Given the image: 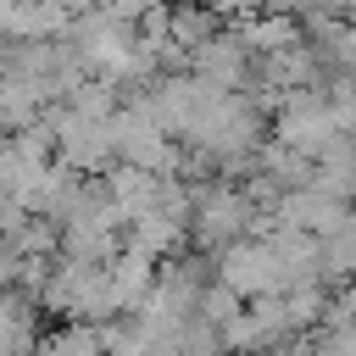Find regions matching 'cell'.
Returning a JSON list of instances; mask_svg holds the SVG:
<instances>
[{
	"instance_id": "1",
	"label": "cell",
	"mask_w": 356,
	"mask_h": 356,
	"mask_svg": "<svg viewBox=\"0 0 356 356\" xmlns=\"http://www.w3.org/2000/svg\"><path fill=\"white\" fill-rule=\"evenodd\" d=\"M217 284H228L239 300H267V295H289V273L273 250L267 234H250L239 245H228L217 256Z\"/></svg>"
},
{
	"instance_id": "2",
	"label": "cell",
	"mask_w": 356,
	"mask_h": 356,
	"mask_svg": "<svg viewBox=\"0 0 356 356\" xmlns=\"http://www.w3.org/2000/svg\"><path fill=\"white\" fill-rule=\"evenodd\" d=\"M33 356H106V339L95 323H50Z\"/></svg>"
}]
</instances>
